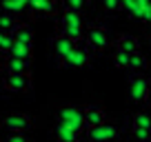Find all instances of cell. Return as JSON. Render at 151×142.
<instances>
[{
  "mask_svg": "<svg viewBox=\"0 0 151 142\" xmlns=\"http://www.w3.org/2000/svg\"><path fill=\"white\" fill-rule=\"evenodd\" d=\"M60 33L62 36H67V38H71L73 42H80L82 38H85V31H82V16L80 11H71V9H65V14H62L60 18Z\"/></svg>",
  "mask_w": 151,
  "mask_h": 142,
  "instance_id": "1",
  "label": "cell"
},
{
  "mask_svg": "<svg viewBox=\"0 0 151 142\" xmlns=\"http://www.w3.org/2000/svg\"><path fill=\"white\" fill-rule=\"evenodd\" d=\"M58 120L67 124L69 129L82 133L85 131V107H76V104H67L58 109Z\"/></svg>",
  "mask_w": 151,
  "mask_h": 142,
  "instance_id": "2",
  "label": "cell"
},
{
  "mask_svg": "<svg viewBox=\"0 0 151 142\" xmlns=\"http://www.w3.org/2000/svg\"><path fill=\"white\" fill-rule=\"evenodd\" d=\"M85 138L87 142H116L120 138V131L113 122H102L98 127H89Z\"/></svg>",
  "mask_w": 151,
  "mask_h": 142,
  "instance_id": "3",
  "label": "cell"
},
{
  "mask_svg": "<svg viewBox=\"0 0 151 142\" xmlns=\"http://www.w3.org/2000/svg\"><path fill=\"white\" fill-rule=\"evenodd\" d=\"M82 40H87L89 49H93V51H102V49H107L109 42H111L107 29L100 27V24H91V27H87L85 38H82Z\"/></svg>",
  "mask_w": 151,
  "mask_h": 142,
  "instance_id": "4",
  "label": "cell"
},
{
  "mask_svg": "<svg viewBox=\"0 0 151 142\" xmlns=\"http://www.w3.org/2000/svg\"><path fill=\"white\" fill-rule=\"evenodd\" d=\"M89 60H91L89 49L80 47V44L76 42V47L71 49V51L67 53V56L62 58V60L58 62V65H60V67H69V69H82V67H87V65H89Z\"/></svg>",
  "mask_w": 151,
  "mask_h": 142,
  "instance_id": "5",
  "label": "cell"
},
{
  "mask_svg": "<svg viewBox=\"0 0 151 142\" xmlns=\"http://www.w3.org/2000/svg\"><path fill=\"white\" fill-rule=\"evenodd\" d=\"M149 91H151V87H149V80H147V78H142V76H131L129 78V100H131V102H136V104L145 102V100L149 98Z\"/></svg>",
  "mask_w": 151,
  "mask_h": 142,
  "instance_id": "6",
  "label": "cell"
},
{
  "mask_svg": "<svg viewBox=\"0 0 151 142\" xmlns=\"http://www.w3.org/2000/svg\"><path fill=\"white\" fill-rule=\"evenodd\" d=\"M7 91H14V93H24V91L31 89V78L29 73H7L5 80H2Z\"/></svg>",
  "mask_w": 151,
  "mask_h": 142,
  "instance_id": "7",
  "label": "cell"
},
{
  "mask_svg": "<svg viewBox=\"0 0 151 142\" xmlns=\"http://www.w3.org/2000/svg\"><path fill=\"white\" fill-rule=\"evenodd\" d=\"M27 9L33 16H53L58 9L56 0H27Z\"/></svg>",
  "mask_w": 151,
  "mask_h": 142,
  "instance_id": "8",
  "label": "cell"
},
{
  "mask_svg": "<svg viewBox=\"0 0 151 142\" xmlns=\"http://www.w3.org/2000/svg\"><path fill=\"white\" fill-rule=\"evenodd\" d=\"M2 127H5L9 133L27 131V129L31 127V120H29V115H24V113H14V115H7V118L2 120Z\"/></svg>",
  "mask_w": 151,
  "mask_h": 142,
  "instance_id": "9",
  "label": "cell"
},
{
  "mask_svg": "<svg viewBox=\"0 0 151 142\" xmlns=\"http://www.w3.org/2000/svg\"><path fill=\"white\" fill-rule=\"evenodd\" d=\"M107 122V111L100 104H89L85 107V127H98V124Z\"/></svg>",
  "mask_w": 151,
  "mask_h": 142,
  "instance_id": "10",
  "label": "cell"
},
{
  "mask_svg": "<svg viewBox=\"0 0 151 142\" xmlns=\"http://www.w3.org/2000/svg\"><path fill=\"white\" fill-rule=\"evenodd\" d=\"M73 47H76V42H73L71 38H67V36H62V33H58L56 38H53V42H51L53 56H56V60H58V62H60V60H62V58H65Z\"/></svg>",
  "mask_w": 151,
  "mask_h": 142,
  "instance_id": "11",
  "label": "cell"
},
{
  "mask_svg": "<svg viewBox=\"0 0 151 142\" xmlns=\"http://www.w3.org/2000/svg\"><path fill=\"white\" fill-rule=\"evenodd\" d=\"M31 62L33 60H22V58L9 56L5 60V65H2V69H5V73H29L31 71Z\"/></svg>",
  "mask_w": 151,
  "mask_h": 142,
  "instance_id": "12",
  "label": "cell"
},
{
  "mask_svg": "<svg viewBox=\"0 0 151 142\" xmlns=\"http://www.w3.org/2000/svg\"><path fill=\"white\" fill-rule=\"evenodd\" d=\"M53 133H56L58 142H78V140H80V133L73 131V129H69L67 124H62L60 120H58L56 127H53Z\"/></svg>",
  "mask_w": 151,
  "mask_h": 142,
  "instance_id": "13",
  "label": "cell"
},
{
  "mask_svg": "<svg viewBox=\"0 0 151 142\" xmlns=\"http://www.w3.org/2000/svg\"><path fill=\"white\" fill-rule=\"evenodd\" d=\"M9 56L22 58V60H33V44L18 42V40L14 38V44H11V49H9Z\"/></svg>",
  "mask_w": 151,
  "mask_h": 142,
  "instance_id": "14",
  "label": "cell"
},
{
  "mask_svg": "<svg viewBox=\"0 0 151 142\" xmlns=\"http://www.w3.org/2000/svg\"><path fill=\"white\" fill-rule=\"evenodd\" d=\"M116 47H118L120 51H127V53L140 51V42H138V38H136V36H129V33H124V36H120V38L116 40Z\"/></svg>",
  "mask_w": 151,
  "mask_h": 142,
  "instance_id": "15",
  "label": "cell"
},
{
  "mask_svg": "<svg viewBox=\"0 0 151 142\" xmlns=\"http://www.w3.org/2000/svg\"><path fill=\"white\" fill-rule=\"evenodd\" d=\"M20 27L18 18L14 14H7V11H0V31H7V33H14L16 29Z\"/></svg>",
  "mask_w": 151,
  "mask_h": 142,
  "instance_id": "16",
  "label": "cell"
},
{
  "mask_svg": "<svg viewBox=\"0 0 151 142\" xmlns=\"http://www.w3.org/2000/svg\"><path fill=\"white\" fill-rule=\"evenodd\" d=\"M0 7H2V11H7V14L18 16L20 11L27 9V0H0Z\"/></svg>",
  "mask_w": 151,
  "mask_h": 142,
  "instance_id": "17",
  "label": "cell"
},
{
  "mask_svg": "<svg viewBox=\"0 0 151 142\" xmlns=\"http://www.w3.org/2000/svg\"><path fill=\"white\" fill-rule=\"evenodd\" d=\"M14 38L18 42H24V44H33V29L29 24H20L18 29L14 31Z\"/></svg>",
  "mask_w": 151,
  "mask_h": 142,
  "instance_id": "18",
  "label": "cell"
},
{
  "mask_svg": "<svg viewBox=\"0 0 151 142\" xmlns=\"http://www.w3.org/2000/svg\"><path fill=\"white\" fill-rule=\"evenodd\" d=\"M131 127H142V129H151V115L145 111H138L131 118Z\"/></svg>",
  "mask_w": 151,
  "mask_h": 142,
  "instance_id": "19",
  "label": "cell"
},
{
  "mask_svg": "<svg viewBox=\"0 0 151 142\" xmlns=\"http://www.w3.org/2000/svg\"><path fill=\"white\" fill-rule=\"evenodd\" d=\"M147 65H149V62H147V58L142 56L140 51L131 53V58H129V69H145Z\"/></svg>",
  "mask_w": 151,
  "mask_h": 142,
  "instance_id": "20",
  "label": "cell"
},
{
  "mask_svg": "<svg viewBox=\"0 0 151 142\" xmlns=\"http://www.w3.org/2000/svg\"><path fill=\"white\" fill-rule=\"evenodd\" d=\"M129 58H131V53L127 51H116V56H113V65L118 67V69H129Z\"/></svg>",
  "mask_w": 151,
  "mask_h": 142,
  "instance_id": "21",
  "label": "cell"
},
{
  "mask_svg": "<svg viewBox=\"0 0 151 142\" xmlns=\"http://www.w3.org/2000/svg\"><path fill=\"white\" fill-rule=\"evenodd\" d=\"M11 44H14V33L0 31V51H2V53H9Z\"/></svg>",
  "mask_w": 151,
  "mask_h": 142,
  "instance_id": "22",
  "label": "cell"
},
{
  "mask_svg": "<svg viewBox=\"0 0 151 142\" xmlns=\"http://www.w3.org/2000/svg\"><path fill=\"white\" fill-rule=\"evenodd\" d=\"M131 133L138 142H149L151 140V129H142V127H131Z\"/></svg>",
  "mask_w": 151,
  "mask_h": 142,
  "instance_id": "23",
  "label": "cell"
},
{
  "mask_svg": "<svg viewBox=\"0 0 151 142\" xmlns=\"http://www.w3.org/2000/svg\"><path fill=\"white\" fill-rule=\"evenodd\" d=\"M62 5H65V9H71V11H82L87 5H89V0H62Z\"/></svg>",
  "mask_w": 151,
  "mask_h": 142,
  "instance_id": "24",
  "label": "cell"
},
{
  "mask_svg": "<svg viewBox=\"0 0 151 142\" xmlns=\"http://www.w3.org/2000/svg\"><path fill=\"white\" fill-rule=\"evenodd\" d=\"M100 2H102L104 11H120L122 9V2H120V0H100Z\"/></svg>",
  "mask_w": 151,
  "mask_h": 142,
  "instance_id": "25",
  "label": "cell"
},
{
  "mask_svg": "<svg viewBox=\"0 0 151 142\" xmlns=\"http://www.w3.org/2000/svg\"><path fill=\"white\" fill-rule=\"evenodd\" d=\"M7 142H31V140L24 136V131H14V133H9Z\"/></svg>",
  "mask_w": 151,
  "mask_h": 142,
  "instance_id": "26",
  "label": "cell"
},
{
  "mask_svg": "<svg viewBox=\"0 0 151 142\" xmlns=\"http://www.w3.org/2000/svg\"><path fill=\"white\" fill-rule=\"evenodd\" d=\"M147 100H149V102H151V91H149V98H147Z\"/></svg>",
  "mask_w": 151,
  "mask_h": 142,
  "instance_id": "27",
  "label": "cell"
},
{
  "mask_svg": "<svg viewBox=\"0 0 151 142\" xmlns=\"http://www.w3.org/2000/svg\"><path fill=\"white\" fill-rule=\"evenodd\" d=\"M120 2H124V0H120Z\"/></svg>",
  "mask_w": 151,
  "mask_h": 142,
  "instance_id": "28",
  "label": "cell"
}]
</instances>
